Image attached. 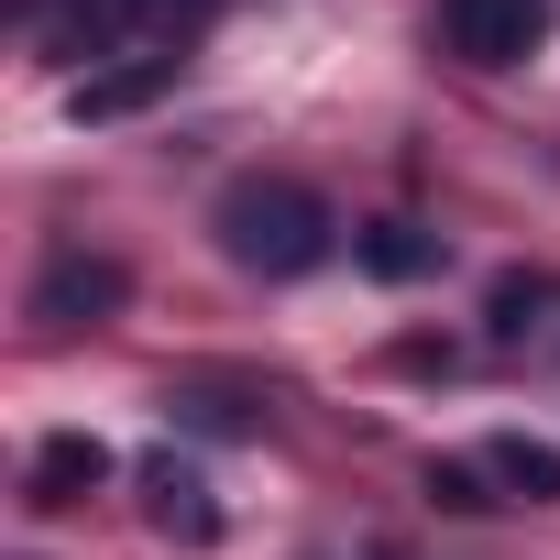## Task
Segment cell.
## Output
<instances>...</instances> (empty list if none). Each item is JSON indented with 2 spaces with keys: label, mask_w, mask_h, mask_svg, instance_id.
Instances as JSON below:
<instances>
[{
  "label": "cell",
  "mask_w": 560,
  "mask_h": 560,
  "mask_svg": "<svg viewBox=\"0 0 560 560\" xmlns=\"http://www.w3.org/2000/svg\"><path fill=\"white\" fill-rule=\"evenodd\" d=\"M209 231H220V253H231L242 275H264V287H287V275H319V264L341 253L330 198H319V187H298V176H242V187H220Z\"/></svg>",
  "instance_id": "6da1fadb"
},
{
  "label": "cell",
  "mask_w": 560,
  "mask_h": 560,
  "mask_svg": "<svg viewBox=\"0 0 560 560\" xmlns=\"http://www.w3.org/2000/svg\"><path fill=\"white\" fill-rule=\"evenodd\" d=\"M209 23V0H67V23L45 34L56 56H89V67H132V56H176L187 67V34Z\"/></svg>",
  "instance_id": "7a4b0ae2"
},
{
  "label": "cell",
  "mask_w": 560,
  "mask_h": 560,
  "mask_svg": "<svg viewBox=\"0 0 560 560\" xmlns=\"http://www.w3.org/2000/svg\"><path fill=\"white\" fill-rule=\"evenodd\" d=\"M132 308V275H121V253H89V242H67L45 275H34V319L45 330H100V319H121Z\"/></svg>",
  "instance_id": "3957f363"
},
{
  "label": "cell",
  "mask_w": 560,
  "mask_h": 560,
  "mask_svg": "<svg viewBox=\"0 0 560 560\" xmlns=\"http://www.w3.org/2000/svg\"><path fill=\"white\" fill-rule=\"evenodd\" d=\"M440 45L462 67H527L549 45V0H440Z\"/></svg>",
  "instance_id": "277c9868"
},
{
  "label": "cell",
  "mask_w": 560,
  "mask_h": 560,
  "mask_svg": "<svg viewBox=\"0 0 560 560\" xmlns=\"http://www.w3.org/2000/svg\"><path fill=\"white\" fill-rule=\"evenodd\" d=\"M176 89V56H132V67H89V78H67V110L78 121H132L143 100H165Z\"/></svg>",
  "instance_id": "5b68a950"
},
{
  "label": "cell",
  "mask_w": 560,
  "mask_h": 560,
  "mask_svg": "<svg viewBox=\"0 0 560 560\" xmlns=\"http://www.w3.org/2000/svg\"><path fill=\"white\" fill-rule=\"evenodd\" d=\"M100 483H110V451H100L89 429H56V440L34 451V472H23V505L56 516V505H78V494H100Z\"/></svg>",
  "instance_id": "8992f818"
},
{
  "label": "cell",
  "mask_w": 560,
  "mask_h": 560,
  "mask_svg": "<svg viewBox=\"0 0 560 560\" xmlns=\"http://www.w3.org/2000/svg\"><path fill=\"white\" fill-rule=\"evenodd\" d=\"M143 516H154L165 538H187V549H209V538H220V505H209V483H198L176 451H154V462H143Z\"/></svg>",
  "instance_id": "52a82bcc"
},
{
  "label": "cell",
  "mask_w": 560,
  "mask_h": 560,
  "mask_svg": "<svg viewBox=\"0 0 560 560\" xmlns=\"http://www.w3.org/2000/svg\"><path fill=\"white\" fill-rule=\"evenodd\" d=\"M352 253H363V275H385V287H418V275H440V231H418V220H363Z\"/></svg>",
  "instance_id": "ba28073f"
},
{
  "label": "cell",
  "mask_w": 560,
  "mask_h": 560,
  "mask_svg": "<svg viewBox=\"0 0 560 560\" xmlns=\"http://www.w3.org/2000/svg\"><path fill=\"white\" fill-rule=\"evenodd\" d=\"M165 407H176V418H187V429H209V440H253V429H264V407H275V396H253V385H209V374H187V385H176V396H165Z\"/></svg>",
  "instance_id": "9c48e42d"
},
{
  "label": "cell",
  "mask_w": 560,
  "mask_h": 560,
  "mask_svg": "<svg viewBox=\"0 0 560 560\" xmlns=\"http://www.w3.org/2000/svg\"><path fill=\"white\" fill-rule=\"evenodd\" d=\"M483 472H494L505 494H527V505H560V451L527 440V429H494V440H483Z\"/></svg>",
  "instance_id": "30bf717a"
},
{
  "label": "cell",
  "mask_w": 560,
  "mask_h": 560,
  "mask_svg": "<svg viewBox=\"0 0 560 560\" xmlns=\"http://www.w3.org/2000/svg\"><path fill=\"white\" fill-rule=\"evenodd\" d=\"M549 308H560V287H549V275H494V298H483V330H494V341H527Z\"/></svg>",
  "instance_id": "8fae6325"
},
{
  "label": "cell",
  "mask_w": 560,
  "mask_h": 560,
  "mask_svg": "<svg viewBox=\"0 0 560 560\" xmlns=\"http://www.w3.org/2000/svg\"><path fill=\"white\" fill-rule=\"evenodd\" d=\"M483 483H494V472H483V462H429V494H440V505H451V516H483V505H494V494H483Z\"/></svg>",
  "instance_id": "7c38bea8"
},
{
  "label": "cell",
  "mask_w": 560,
  "mask_h": 560,
  "mask_svg": "<svg viewBox=\"0 0 560 560\" xmlns=\"http://www.w3.org/2000/svg\"><path fill=\"white\" fill-rule=\"evenodd\" d=\"M363 560H396V549H363Z\"/></svg>",
  "instance_id": "4fadbf2b"
}]
</instances>
